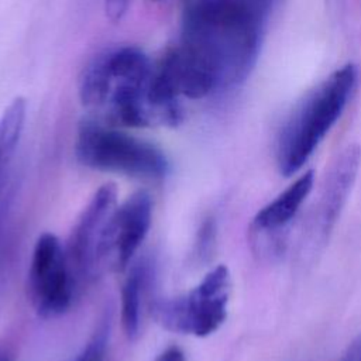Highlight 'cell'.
I'll return each mask as SVG.
<instances>
[{
    "mask_svg": "<svg viewBox=\"0 0 361 361\" xmlns=\"http://www.w3.org/2000/svg\"><path fill=\"white\" fill-rule=\"evenodd\" d=\"M25 114V100L23 97H16L4 109L0 117V182L20 142L24 130Z\"/></svg>",
    "mask_w": 361,
    "mask_h": 361,
    "instance_id": "12",
    "label": "cell"
},
{
    "mask_svg": "<svg viewBox=\"0 0 361 361\" xmlns=\"http://www.w3.org/2000/svg\"><path fill=\"white\" fill-rule=\"evenodd\" d=\"M231 296V275L226 265L210 269L190 290L155 300L152 316L168 331L207 337L216 333L227 319Z\"/></svg>",
    "mask_w": 361,
    "mask_h": 361,
    "instance_id": "5",
    "label": "cell"
},
{
    "mask_svg": "<svg viewBox=\"0 0 361 361\" xmlns=\"http://www.w3.org/2000/svg\"><path fill=\"white\" fill-rule=\"evenodd\" d=\"M154 361H185V354L179 347H168L161 351Z\"/></svg>",
    "mask_w": 361,
    "mask_h": 361,
    "instance_id": "16",
    "label": "cell"
},
{
    "mask_svg": "<svg viewBox=\"0 0 361 361\" xmlns=\"http://www.w3.org/2000/svg\"><path fill=\"white\" fill-rule=\"evenodd\" d=\"M357 80V66L345 63L329 73L298 102L276 138L275 158L283 176H292L305 166L341 117Z\"/></svg>",
    "mask_w": 361,
    "mask_h": 361,
    "instance_id": "3",
    "label": "cell"
},
{
    "mask_svg": "<svg viewBox=\"0 0 361 361\" xmlns=\"http://www.w3.org/2000/svg\"><path fill=\"white\" fill-rule=\"evenodd\" d=\"M154 63L138 47L121 45L94 56L79 79V97L104 123L130 128L164 126L152 100Z\"/></svg>",
    "mask_w": 361,
    "mask_h": 361,
    "instance_id": "2",
    "label": "cell"
},
{
    "mask_svg": "<svg viewBox=\"0 0 361 361\" xmlns=\"http://www.w3.org/2000/svg\"><path fill=\"white\" fill-rule=\"evenodd\" d=\"M360 168L361 147L358 144H348L336 155L302 233L300 255L314 254L326 245L348 202Z\"/></svg>",
    "mask_w": 361,
    "mask_h": 361,
    "instance_id": "7",
    "label": "cell"
},
{
    "mask_svg": "<svg viewBox=\"0 0 361 361\" xmlns=\"http://www.w3.org/2000/svg\"><path fill=\"white\" fill-rule=\"evenodd\" d=\"M27 276L28 298L39 317L54 319L71 307L78 289L65 244L55 234L37 238Z\"/></svg>",
    "mask_w": 361,
    "mask_h": 361,
    "instance_id": "6",
    "label": "cell"
},
{
    "mask_svg": "<svg viewBox=\"0 0 361 361\" xmlns=\"http://www.w3.org/2000/svg\"><path fill=\"white\" fill-rule=\"evenodd\" d=\"M75 155L90 169L135 179L161 180L169 173V161L157 145L97 120L80 123Z\"/></svg>",
    "mask_w": 361,
    "mask_h": 361,
    "instance_id": "4",
    "label": "cell"
},
{
    "mask_svg": "<svg viewBox=\"0 0 361 361\" xmlns=\"http://www.w3.org/2000/svg\"><path fill=\"white\" fill-rule=\"evenodd\" d=\"M0 361H14V358L8 350H0Z\"/></svg>",
    "mask_w": 361,
    "mask_h": 361,
    "instance_id": "17",
    "label": "cell"
},
{
    "mask_svg": "<svg viewBox=\"0 0 361 361\" xmlns=\"http://www.w3.org/2000/svg\"><path fill=\"white\" fill-rule=\"evenodd\" d=\"M337 361H361V334L345 348Z\"/></svg>",
    "mask_w": 361,
    "mask_h": 361,
    "instance_id": "15",
    "label": "cell"
},
{
    "mask_svg": "<svg viewBox=\"0 0 361 361\" xmlns=\"http://www.w3.org/2000/svg\"><path fill=\"white\" fill-rule=\"evenodd\" d=\"M111 334V312H106L96 324L92 336L71 361H107Z\"/></svg>",
    "mask_w": 361,
    "mask_h": 361,
    "instance_id": "13",
    "label": "cell"
},
{
    "mask_svg": "<svg viewBox=\"0 0 361 361\" xmlns=\"http://www.w3.org/2000/svg\"><path fill=\"white\" fill-rule=\"evenodd\" d=\"M126 271L127 276L120 295V322L126 337L134 340L141 330L142 312L154 278V264L144 257L133 261Z\"/></svg>",
    "mask_w": 361,
    "mask_h": 361,
    "instance_id": "11",
    "label": "cell"
},
{
    "mask_svg": "<svg viewBox=\"0 0 361 361\" xmlns=\"http://www.w3.org/2000/svg\"><path fill=\"white\" fill-rule=\"evenodd\" d=\"M131 0H104V10L106 16L113 21L118 23L127 14L128 6Z\"/></svg>",
    "mask_w": 361,
    "mask_h": 361,
    "instance_id": "14",
    "label": "cell"
},
{
    "mask_svg": "<svg viewBox=\"0 0 361 361\" xmlns=\"http://www.w3.org/2000/svg\"><path fill=\"white\" fill-rule=\"evenodd\" d=\"M118 204L114 183L102 185L78 217L65 244L76 289L94 281L103 271L100 247L107 223Z\"/></svg>",
    "mask_w": 361,
    "mask_h": 361,
    "instance_id": "8",
    "label": "cell"
},
{
    "mask_svg": "<svg viewBox=\"0 0 361 361\" xmlns=\"http://www.w3.org/2000/svg\"><path fill=\"white\" fill-rule=\"evenodd\" d=\"M314 185L313 171L299 175L278 196L262 206L251 220L250 235L252 244H259L269 235L278 237L292 223Z\"/></svg>",
    "mask_w": 361,
    "mask_h": 361,
    "instance_id": "10",
    "label": "cell"
},
{
    "mask_svg": "<svg viewBox=\"0 0 361 361\" xmlns=\"http://www.w3.org/2000/svg\"><path fill=\"white\" fill-rule=\"evenodd\" d=\"M152 197L137 190L114 209L100 247L102 268L124 272L148 235L152 224Z\"/></svg>",
    "mask_w": 361,
    "mask_h": 361,
    "instance_id": "9",
    "label": "cell"
},
{
    "mask_svg": "<svg viewBox=\"0 0 361 361\" xmlns=\"http://www.w3.org/2000/svg\"><path fill=\"white\" fill-rule=\"evenodd\" d=\"M279 0H180L178 44L162 58L182 97L202 100L245 82Z\"/></svg>",
    "mask_w": 361,
    "mask_h": 361,
    "instance_id": "1",
    "label": "cell"
}]
</instances>
